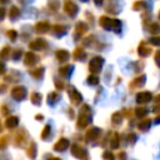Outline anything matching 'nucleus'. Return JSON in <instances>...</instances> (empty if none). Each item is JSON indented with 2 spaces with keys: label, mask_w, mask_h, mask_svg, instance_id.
<instances>
[{
  "label": "nucleus",
  "mask_w": 160,
  "mask_h": 160,
  "mask_svg": "<svg viewBox=\"0 0 160 160\" xmlns=\"http://www.w3.org/2000/svg\"><path fill=\"white\" fill-rule=\"evenodd\" d=\"M102 64H104V59H102V58H100V56L92 58V59L90 60V62H89V70H90V72H92V74L100 72Z\"/></svg>",
  "instance_id": "4"
},
{
  "label": "nucleus",
  "mask_w": 160,
  "mask_h": 160,
  "mask_svg": "<svg viewBox=\"0 0 160 160\" xmlns=\"http://www.w3.org/2000/svg\"><path fill=\"white\" fill-rule=\"evenodd\" d=\"M40 138L44 141H48V140L51 139V126H50V124H48V125L44 126V129H42V131L40 134Z\"/></svg>",
  "instance_id": "17"
},
{
  "label": "nucleus",
  "mask_w": 160,
  "mask_h": 160,
  "mask_svg": "<svg viewBox=\"0 0 160 160\" xmlns=\"http://www.w3.org/2000/svg\"><path fill=\"white\" fill-rule=\"evenodd\" d=\"M10 48L9 46H4L2 48V50H0V59H2V60H6L9 56H10Z\"/></svg>",
  "instance_id": "32"
},
{
  "label": "nucleus",
  "mask_w": 160,
  "mask_h": 160,
  "mask_svg": "<svg viewBox=\"0 0 160 160\" xmlns=\"http://www.w3.org/2000/svg\"><path fill=\"white\" fill-rule=\"evenodd\" d=\"M118 160H128V155L125 151H120L118 154Z\"/></svg>",
  "instance_id": "43"
},
{
  "label": "nucleus",
  "mask_w": 160,
  "mask_h": 160,
  "mask_svg": "<svg viewBox=\"0 0 160 160\" xmlns=\"http://www.w3.org/2000/svg\"><path fill=\"white\" fill-rule=\"evenodd\" d=\"M5 125L8 129H14L19 125V118L18 116H9L6 120H5Z\"/></svg>",
  "instance_id": "19"
},
{
  "label": "nucleus",
  "mask_w": 160,
  "mask_h": 160,
  "mask_svg": "<svg viewBox=\"0 0 160 160\" xmlns=\"http://www.w3.org/2000/svg\"><path fill=\"white\" fill-rule=\"evenodd\" d=\"M4 16H5V9H0V20H2L4 19Z\"/></svg>",
  "instance_id": "46"
},
{
  "label": "nucleus",
  "mask_w": 160,
  "mask_h": 160,
  "mask_svg": "<svg viewBox=\"0 0 160 160\" xmlns=\"http://www.w3.org/2000/svg\"><path fill=\"white\" fill-rule=\"evenodd\" d=\"M145 79H146L145 75H140V76L135 78V79L129 84V88H130V89H139L140 86H142V85L145 84Z\"/></svg>",
  "instance_id": "13"
},
{
  "label": "nucleus",
  "mask_w": 160,
  "mask_h": 160,
  "mask_svg": "<svg viewBox=\"0 0 160 160\" xmlns=\"http://www.w3.org/2000/svg\"><path fill=\"white\" fill-rule=\"evenodd\" d=\"M30 100H31V102H32L34 105H40V104H41V95H40L39 92H32Z\"/></svg>",
  "instance_id": "31"
},
{
  "label": "nucleus",
  "mask_w": 160,
  "mask_h": 160,
  "mask_svg": "<svg viewBox=\"0 0 160 160\" xmlns=\"http://www.w3.org/2000/svg\"><path fill=\"white\" fill-rule=\"evenodd\" d=\"M126 141L130 144V145H132V144H135V141H136V135L134 134V132H130V134H126Z\"/></svg>",
  "instance_id": "37"
},
{
  "label": "nucleus",
  "mask_w": 160,
  "mask_h": 160,
  "mask_svg": "<svg viewBox=\"0 0 160 160\" xmlns=\"http://www.w3.org/2000/svg\"><path fill=\"white\" fill-rule=\"evenodd\" d=\"M1 110H2V114H4V115H8V109H6V106H5V105L1 108Z\"/></svg>",
  "instance_id": "48"
},
{
  "label": "nucleus",
  "mask_w": 160,
  "mask_h": 160,
  "mask_svg": "<svg viewBox=\"0 0 160 160\" xmlns=\"http://www.w3.org/2000/svg\"><path fill=\"white\" fill-rule=\"evenodd\" d=\"M5 72V66L2 62H0V74H4Z\"/></svg>",
  "instance_id": "47"
},
{
  "label": "nucleus",
  "mask_w": 160,
  "mask_h": 160,
  "mask_svg": "<svg viewBox=\"0 0 160 160\" xmlns=\"http://www.w3.org/2000/svg\"><path fill=\"white\" fill-rule=\"evenodd\" d=\"M68 92H69V98H70L71 104H72V105H80V102H81V100H82L81 94H80L75 88H72V86L69 88Z\"/></svg>",
  "instance_id": "6"
},
{
  "label": "nucleus",
  "mask_w": 160,
  "mask_h": 160,
  "mask_svg": "<svg viewBox=\"0 0 160 160\" xmlns=\"http://www.w3.org/2000/svg\"><path fill=\"white\" fill-rule=\"evenodd\" d=\"M99 24H100L104 29H106V30H114V31H116V32H119L120 29H121V22H120V20H118V19H110V18H108V16H101L100 20H99Z\"/></svg>",
  "instance_id": "2"
},
{
  "label": "nucleus",
  "mask_w": 160,
  "mask_h": 160,
  "mask_svg": "<svg viewBox=\"0 0 160 160\" xmlns=\"http://www.w3.org/2000/svg\"><path fill=\"white\" fill-rule=\"evenodd\" d=\"M88 84H90V85H98L99 84V78L96 75H90L88 78Z\"/></svg>",
  "instance_id": "36"
},
{
  "label": "nucleus",
  "mask_w": 160,
  "mask_h": 160,
  "mask_svg": "<svg viewBox=\"0 0 160 160\" xmlns=\"http://www.w3.org/2000/svg\"><path fill=\"white\" fill-rule=\"evenodd\" d=\"M64 10H65V12H66L69 16H71V18L78 14V6H76V4H75L74 1H71V0H66V1H65Z\"/></svg>",
  "instance_id": "8"
},
{
  "label": "nucleus",
  "mask_w": 160,
  "mask_h": 160,
  "mask_svg": "<svg viewBox=\"0 0 160 160\" xmlns=\"http://www.w3.org/2000/svg\"><path fill=\"white\" fill-rule=\"evenodd\" d=\"M55 55H56V59H58L59 61H66V60L69 59V56H70V54H69L66 50H64V49L58 50Z\"/></svg>",
  "instance_id": "22"
},
{
  "label": "nucleus",
  "mask_w": 160,
  "mask_h": 160,
  "mask_svg": "<svg viewBox=\"0 0 160 160\" xmlns=\"http://www.w3.org/2000/svg\"><path fill=\"white\" fill-rule=\"evenodd\" d=\"M26 138H28L26 131H25L24 129L19 130V131L16 132V135H15V145H16V146H22V144L25 142Z\"/></svg>",
  "instance_id": "11"
},
{
  "label": "nucleus",
  "mask_w": 160,
  "mask_h": 160,
  "mask_svg": "<svg viewBox=\"0 0 160 160\" xmlns=\"http://www.w3.org/2000/svg\"><path fill=\"white\" fill-rule=\"evenodd\" d=\"M36 152H38V148H36V144L34 141H31L29 144V146L26 148V154L30 159H35L36 158Z\"/></svg>",
  "instance_id": "18"
},
{
  "label": "nucleus",
  "mask_w": 160,
  "mask_h": 160,
  "mask_svg": "<svg viewBox=\"0 0 160 160\" xmlns=\"http://www.w3.org/2000/svg\"><path fill=\"white\" fill-rule=\"evenodd\" d=\"M102 159H104V160H115V155H114L111 151L106 150V151L102 152Z\"/></svg>",
  "instance_id": "34"
},
{
  "label": "nucleus",
  "mask_w": 160,
  "mask_h": 160,
  "mask_svg": "<svg viewBox=\"0 0 160 160\" xmlns=\"http://www.w3.org/2000/svg\"><path fill=\"white\" fill-rule=\"evenodd\" d=\"M11 96L16 100V101H21L25 99L26 96V89L24 86H15L11 90Z\"/></svg>",
  "instance_id": "7"
},
{
  "label": "nucleus",
  "mask_w": 160,
  "mask_h": 160,
  "mask_svg": "<svg viewBox=\"0 0 160 160\" xmlns=\"http://www.w3.org/2000/svg\"><path fill=\"white\" fill-rule=\"evenodd\" d=\"M141 8H146V4H145L144 1H136V2L134 4V6H132L134 10H140Z\"/></svg>",
  "instance_id": "38"
},
{
  "label": "nucleus",
  "mask_w": 160,
  "mask_h": 160,
  "mask_svg": "<svg viewBox=\"0 0 160 160\" xmlns=\"http://www.w3.org/2000/svg\"><path fill=\"white\" fill-rule=\"evenodd\" d=\"M35 30L38 31V32H46L48 30H50V25H49V22L48 21H40V22H38L36 25H35Z\"/></svg>",
  "instance_id": "20"
},
{
  "label": "nucleus",
  "mask_w": 160,
  "mask_h": 160,
  "mask_svg": "<svg viewBox=\"0 0 160 160\" xmlns=\"http://www.w3.org/2000/svg\"><path fill=\"white\" fill-rule=\"evenodd\" d=\"M100 136H101V129L99 128H90L85 134V139L88 142H95L100 139Z\"/></svg>",
  "instance_id": "5"
},
{
  "label": "nucleus",
  "mask_w": 160,
  "mask_h": 160,
  "mask_svg": "<svg viewBox=\"0 0 160 160\" xmlns=\"http://www.w3.org/2000/svg\"><path fill=\"white\" fill-rule=\"evenodd\" d=\"M69 146H70V141H69L66 138H60V139L55 142L54 150H55V151H59V152H62V151H65Z\"/></svg>",
  "instance_id": "9"
},
{
  "label": "nucleus",
  "mask_w": 160,
  "mask_h": 160,
  "mask_svg": "<svg viewBox=\"0 0 160 160\" xmlns=\"http://www.w3.org/2000/svg\"><path fill=\"white\" fill-rule=\"evenodd\" d=\"M102 1H104V0H94V2H95V5H98V6H100V5L102 4Z\"/></svg>",
  "instance_id": "49"
},
{
  "label": "nucleus",
  "mask_w": 160,
  "mask_h": 160,
  "mask_svg": "<svg viewBox=\"0 0 160 160\" xmlns=\"http://www.w3.org/2000/svg\"><path fill=\"white\" fill-rule=\"evenodd\" d=\"M72 68H74L72 65H66V66H64V68H60V69H59V74L62 75V76H69V75L71 74V69H72Z\"/></svg>",
  "instance_id": "27"
},
{
  "label": "nucleus",
  "mask_w": 160,
  "mask_h": 160,
  "mask_svg": "<svg viewBox=\"0 0 160 160\" xmlns=\"http://www.w3.org/2000/svg\"><path fill=\"white\" fill-rule=\"evenodd\" d=\"M81 1H88V0H81Z\"/></svg>",
  "instance_id": "54"
},
{
  "label": "nucleus",
  "mask_w": 160,
  "mask_h": 160,
  "mask_svg": "<svg viewBox=\"0 0 160 160\" xmlns=\"http://www.w3.org/2000/svg\"><path fill=\"white\" fill-rule=\"evenodd\" d=\"M48 46V42L44 39H35L29 44V48L31 50H44Z\"/></svg>",
  "instance_id": "10"
},
{
  "label": "nucleus",
  "mask_w": 160,
  "mask_h": 160,
  "mask_svg": "<svg viewBox=\"0 0 160 160\" xmlns=\"http://www.w3.org/2000/svg\"><path fill=\"white\" fill-rule=\"evenodd\" d=\"M42 72H44V69H42V68H36V69L29 70V74H30L31 76H34L35 79H39V78L42 75Z\"/></svg>",
  "instance_id": "28"
},
{
  "label": "nucleus",
  "mask_w": 160,
  "mask_h": 160,
  "mask_svg": "<svg viewBox=\"0 0 160 160\" xmlns=\"http://www.w3.org/2000/svg\"><path fill=\"white\" fill-rule=\"evenodd\" d=\"M55 85H56V88H58V89H60V90L64 88V84H62L61 81L59 82V80H58V79H55Z\"/></svg>",
  "instance_id": "45"
},
{
  "label": "nucleus",
  "mask_w": 160,
  "mask_h": 160,
  "mask_svg": "<svg viewBox=\"0 0 160 160\" xmlns=\"http://www.w3.org/2000/svg\"><path fill=\"white\" fill-rule=\"evenodd\" d=\"M159 42H160V41H159V38H158V36H154V38L150 39V44H152V45H156V46H158Z\"/></svg>",
  "instance_id": "44"
},
{
  "label": "nucleus",
  "mask_w": 160,
  "mask_h": 160,
  "mask_svg": "<svg viewBox=\"0 0 160 160\" xmlns=\"http://www.w3.org/2000/svg\"><path fill=\"white\" fill-rule=\"evenodd\" d=\"M75 29H76V34L81 36V35L88 30V26H86L85 22L81 21V22H78V24H76V28H75Z\"/></svg>",
  "instance_id": "26"
},
{
  "label": "nucleus",
  "mask_w": 160,
  "mask_h": 160,
  "mask_svg": "<svg viewBox=\"0 0 160 160\" xmlns=\"http://www.w3.org/2000/svg\"><path fill=\"white\" fill-rule=\"evenodd\" d=\"M52 32L55 34V35H62V34H65L66 32V28L64 26V25H54L52 26Z\"/></svg>",
  "instance_id": "24"
},
{
  "label": "nucleus",
  "mask_w": 160,
  "mask_h": 160,
  "mask_svg": "<svg viewBox=\"0 0 160 160\" xmlns=\"http://www.w3.org/2000/svg\"><path fill=\"white\" fill-rule=\"evenodd\" d=\"M150 126H151V120L150 119H144L138 124V129L140 131H148L150 129Z\"/></svg>",
  "instance_id": "21"
},
{
  "label": "nucleus",
  "mask_w": 160,
  "mask_h": 160,
  "mask_svg": "<svg viewBox=\"0 0 160 160\" xmlns=\"http://www.w3.org/2000/svg\"><path fill=\"white\" fill-rule=\"evenodd\" d=\"M60 99V95L56 92V91H52V92H50L49 95H48V102L49 104H55V102H58V100Z\"/></svg>",
  "instance_id": "25"
},
{
  "label": "nucleus",
  "mask_w": 160,
  "mask_h": 160,
  "mask_svg": "<svg viewBox=\"0 0 160 160\" xmlns=\"http://www.w3.org/2000/svg\"><path fill=\"white\" fill-rule=\"evenodd\" d=\"M109 135H110L109 136V144H110V146L112 149L119 148V145H120V135L118 132H112V134H109Z\"/></svg>",
  "instance_id": "15"
},
{
  "label": "nucleus",
  "mask_w": 160,
  "mask_h": 160,
  "mask_svg": "<svg viewBox=\"0 0 160 160\" xmlns=\"http://www.w3.org/2000/svg\"><path fill=\"white\" fill-rule=\"evenodd\" d=\"M38 62V56L32 52V51H29L25 54V60H24V64L26 66H32L34 64Z\"/></svg>",
  "instance_id": "14"
},
{
  "label": "nucleus",
  "mask_w": 160,
  "mask_h": 160,
  "mask_svg": "<svg viewBox=\"0 0 160 160\" xmlns=\"http://www.w3.org/2000/svg\"><path fill=\"white\" fill-rule=\"evenodd\" d=\"M121 121H122V114H121L120 111L114 112L112 116H111V122H112L114 125H120Z\"/></svg>",
  "instance_id": "23"
},
{
  "label": "nucleus",
  "mask_w": 160,
  "mask_h": 160,
  "mask_svg": "<svg viewBox=\"0 0 160 160\" xmlns=\"http://www.w3.org/2000/svg\"><path fill=\"white\" fill-rule=\"evenodd\" d=\"M2 131V125H1V121H0V132Z\"/></svg>",
  "instance_id": "52"
},
{
  "label": "nucleus",
  "mask_w": 160,
  "mask_h": 160,
  "mask_svg": "<svg viewBox=\"0 0 160 160\" xmlns=\"http://www.w3.org/2000/svg\"><path fill=\"white\" fill-rule=\"evenodd\" d=\"M46 160H61L60 158H56V156H50V158H48Z\"/></svg>",
  "instance_id": "50"
},
{
  "label": "nucleus",
  "mask_w": 160,
  "mask_h": 160,
  "mask_svg": "<svg viewBox=\"0 0 160 160\" xmlns=\"http://www.w3.org/2000/svg\"><path fill=\"white\" fill-rule=\"evenodd\" d=\"M151 99H152V95H151V92H149V91H141V92H139V94L136 95V101H138L139 104H145V102L150 101Z\"/></svg>",
  "instance_id": "12"
},
{
  "label": "nucleus",
  "mask_w": 160,
  "mask_h": 160,
  "mask_svg": "<svg viewBox=\"0 0 160 160\" xmlns=\"http://www.w3.org/2000/svg\"><path fill=\"white\" fill-rule=\"evenodd\" d=\"M90 122H91V109L88 104H84L80 109V112H79V119H78V122H76V128L78 129H84Z\"/></svg>",
  "instance_id": "1"
},
{
  "label": "nucleus",
  "mask_w": 160,
  "mask_h": 160,
  "mask_svg": "<svg viewBox=\"0 0 160 160\" xmlns=\"http://www.w3.org/2000/svg\"><path fill=\"white\" fill-rule=\"evenodd\" d=\"M71 154L79 160H89V154H88L86 149L80 146L79 144H72L71 145Z\"/></svg>",
  "instance_id": "3"
},
{
  "label": "nucleus",
  "mask_w": 160,
  "mask_h": 160,
  "mask_svg": "<svg viewBox=\"0 0 160 160\" xmlns=\"http://www.w3.org/2000/svg\"><path fill=\"white\" fill-rule=\"evenodd\" d=\"M85 56H86V54H85V51L82 50V49H75V51H74V58L76 59V60H82V59H85Z\"/></svg>",
  "instance_id": "30"
},
{
  "label": "nucleus",
  "mask_w": 160,
  "mask_h": 160,
  "mask_svg": "<svg viewBox=\"0 0 160 160\" xmlns=\"http://www.w3.org/2000/svg\"><path fill=\"white\" fill-rule=\"evenodd\" d=\"M8 36L14 41V40H16V38H18V32H16L15 30H9V31H8Z\"/></svg>",
  "instance_id": "41"
},
{
  "label": "nucleus",
  "mask_w": 160,
  "mask_h": 160,
  "mask_svg": "<svg viewBox=\"0 0 160 160\" xmlns=\"http://www.w3.org/2000/svg\"><path fill=\"white\" fill-rule=\"evenodd\" d=\"M20 56H21V50H19V49L14 50V52H12V59L16 61V60H19Z\"/></svg>",
  "instance_id": "42"
},
{
  "label": "nucleus",
  "mask_w": 160,
  "mask_h": 160,
  "mask_svg": "<svg viewBox=\"0 0 160 160\" xmlns=\"http://www.w3.org/2000/svg\"><path fill=\"white\" fill-rule=\"evenodd\" d=\"M8 145V138L6 136H1L0 138V149H5Z\"/></svg>",
  "instance_id": "40"
},
{
  "label": "nucleus",
  "mask_w": 160,
  "mask_h": 160,
  "mask_svg": "<svg viewBox=\"0 0 160 160\" xmlns=\"http://www.w3.org/2000/svg\"><path fill=\"white\" fill-rule=\"evenodd\" d=\"M59 5H60V1L59 0H49V6H50V9L52 11H56L58 8H59Z\"/></svg>",
  "instance_id": "35"
},
{
  "label": "nucleus",
  "mask_w": 160,
  "mask_h": 160,
  "mask_svg": "<svg viewBox=\"0 0 160 160\" xmlns=\"http://www.w3.org/2000/svg\"><path fill=\"white\" fill-rule=\"evenodd\" d=\"M146 114H148V109H146L145 106H138V108L135 109V115H136L138 118H144Z\"/></svg>",
  "instance_id": "29"
},
{
  "label": "nucleus",
  "mask_w": 160,
  "mask_h": 160,
  "mask_svg": "<svg viewBox=\"0 0 160 160\" xmlns=\"http://www.w3.org/2000/svg\"><path fill=\"white\" fill-rule=\"evenodd\" d=\"M19 15H20V10H19L16 6H11V9H10V11H9V16H10L11 19H16Z\"/></svg>",
  "instance_id": "33"
},
{
  "label": "nucleus",
  "mask_w": 160,
  "mask_h": 160,
  "mask_svg": "<svg viewBox=\"0 0 160 160\" xmlns=\"http://www.w3.org/2000/svg\"><path fill=\"white\" fill-rule=\"evenodd\" d=\"M151 54V48L145 44V41H141L139 45V55L140 56H148Z\"/></svg>",
  "instance_id": "16"
},
{
  "label": "nucleus",
  "mask_w": 160,
  "mask_h": 160,
  "mask_svg": "<svg viewBox=\"0 0 160 160\" xmlns=\"http://www.w3.org/2000/svg\"><path fill=\"white\" fill-rule=\"evenodd\" d=\"M149 30H150L151 34H158V31H159V24H158V22L151 24L150 28H149Z\"/></svg>",
  "instance_id": "39"
},
{
  "label": "nucleus",
  "mask_w": 160,
  "mask_h": 160,
  "mask_svg": "<svg viewBox=\"0 0 160 160\" xmlns=\"http://www.w3.org/2000/svg\"><path fill=\"white\" fill-rule=\"evenodd\" d=\"M35 118H36L38 120H42V115H36Z\"/></svg>",
  "instance_id": "51"
},
{
  "label": "nucleus",
  "mask_w": 160,
  "mask_h": 160,
  "mask_svg": "<svg viewBox=\"0 0 160 160\" xmlns=\"http://www.w3.org/2000/svg\"><path fill=\"white\" fill-rule=\"evenodd\" d=\"M0 1H1L2 4H5V2H8V0H0Z\"/></svg>",
  "instance_id": "53"
}]
</instances>
